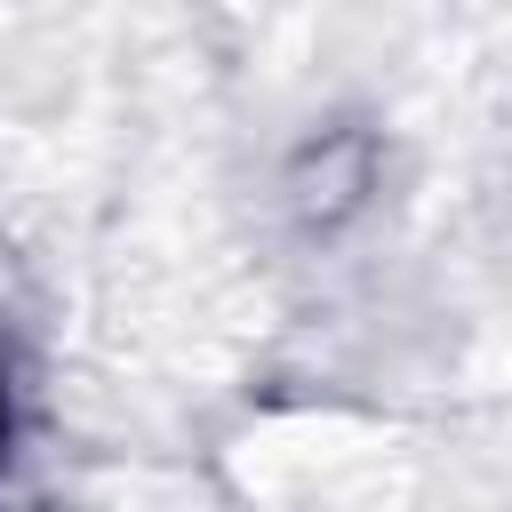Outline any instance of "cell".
<instances>
[{"instance_id": "6da1fadb", "label": "cell", "mask_w": 512, "mask_h": 512, "mask_svg": "<svg viewBox=\"0 0 512 512\" xmlns=\"http://www.w3.org/2000/svg\"><path fill=\"white\" fill-rule=\"evenodd\" d=\"M0 456H8V384H0Z\"/></svg>"}]
</instances>
